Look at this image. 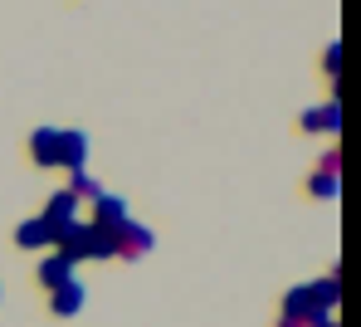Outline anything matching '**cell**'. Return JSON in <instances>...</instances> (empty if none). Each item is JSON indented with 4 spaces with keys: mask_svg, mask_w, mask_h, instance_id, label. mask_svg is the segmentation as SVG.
<instances>
[{
    "mask_svg": "<svg viewBox=\"0 0 361 327\" xmlns=\"http://www.w3.org/2000/svg\"><path fill=\"white\" fill-rule=\"evenodd\" d=\"M157 249V235L147 230V225H137V220H127L122 230H113V259H127V264H137V259H147Z\"/></svg>",
    "mask_w": 361,
    "mask_h": 327,
    "instance_id": "6da1fadb",
    "label": "cell"
},
{
    "mask_svg": "<svg viewBox=\"0 0 361 327\" xmlns=\"http://www.w3.org/2000/svg\"><path fill=\"white\" fill-rule=\"evenodd\" d=\"M78 210H83V205H78V196H73V191H54V196L44 200L39 220H44V225H49V230L59 235V230H68V225H78V220H83Z\"/></svg>",
    "mask_w": 361,
    "mask_h": 327,
    "instance_id": "7a4b0ae2",
    "label": "cell"
},
{
    "mask_svg": "<svg viewBox=\"0 0 361 327\" xmlns=\"http://www.w3.org/2000/svg\"><path fill=\"white\" fill-rule=\"evenodd\" d=\"M88 152H93L88 132L83 128H63V137H59V166L63 171H88Z\"/></svg>",
    "mask_w": 361,
    "mask_h": 327,
    "instance_id": "3957f363",
    "label": "cell"
},
{
    "mask_svg": "<svg viewBox=\"0 0 361 327\" xmlns=\"http://www.w3.org/2000/svg\"><path fill=\"white\" fill-rule=\"evenodd\" d=\"M127 220H132V205H127L122 196L103 191V196L93 200V220H88V225H98V230H108V235H113V230H122V225H127Z\"/></svg>",
    "mask_w": 361,
    "mask_h": 327,
    "instance_id": "277c9868",
    "label": "cell"
},
{
    "mask_svg": "<svg viewBox=\"0 0 361 327\" xmlns=\"http://www.w3.org/2000/svg\"><path fill=\"white\" fill-rule=\"evenodd\" d=\"M59 137H63V128H35L30 132V161L54 171L59 166Z\"/></svg>",
    "mask_w": 361,
    "mask_h": 327,
    "instance_id": "5b68a950",
    "label": "cell"
},
{
    "mask_svg": "<svg viewBox=\"0 0 361 327\" xmlns=\"http://www.w3.org/2000/svg\"><path fill=\"white\" fill-rule=\"evenodd\" d=\"M83 308H88V288H83L78 278L49 293V313H54V318H78Z\"/></svg>",
    "mask_w": 361,
    "mask_h": 327,
    "instance_id": "8992f818",
    "label": "cell"
},
{
    "mask_svg": "<svg viewBox=\"0 0 361 327\" xmlns=\"http://www.w3.org/2000/svg\"><path fill=\"white\" fill-rule=\"evenodd\" d=\"M35 278H39V288H44V293H54V288H63V283H73V278H78V269H73L68 259H59V254H44L39 269H35Z\"/></svg>",
    "mask_w": 361,
    "mask_h": 327,
    "instance_id": "52a82bcc",
    "label": "cell"
},
{
    "mask_svg": "<svg viewBox=\"0 0 361 327\" xmlns=\"http://www.w3.org/2000/svg\"><path fill=\"white\" fill-rule=\"evenodd\" d=\"M15 245H20V249H54V230H49L39 215H30V220L15 225Z\"/></svg>",
    "mask_w": 361,
    "mask_h": 327,
    "instance_id": "ba28073f",
    "label": "cell"
},
{
    "mask_svg": "<svg viewBox=\"0 0 361 327\" xmlns=\"http://www.w3.org/2000/svg\"><path fill=\"white\" fill-rule=\"evenodd\" d=\"M312 303H317L322 313H337V303H342V278H337V273H322V278L312 283Z\"/></svg>",
    "mask_w": 361,
    "mask_h": 327,
    "instance_id": "9c48e42d",
    "label": "cell"
},
{
    "mask_svg": "<svg viewBox=\"0 0 361 327\" xmlns=\"http://www.w3.org/2000/svg\"><path fill=\"white\" fill-rule=\"evenodd\" d=\"M307 196L312 200H337L342 196V176H337V171H312V176H307Z\"/></svg>",
    "mask_w": 361,
    "mask_h": 327,
    "instance_id": "30bf717a",
    "label": "cell"
},
{
    "mask_svg": "<svg viewBox=\"0 0 361 327\" xmlns=\"http://www.w3.org/2000/svg\"><path fill=\"white\" fill-rule=\"evenodd\" d=\"M63 191H73V196H78V205H83V200L93 205V200L103 196V186H98L88 171H68V186H63Z\"/></svg>",
    "mask_w": 361,
    "mask_h": 327,
    "instance_id": "8fae6325",
    "label": "cell"
},
{
    "mask_svg": "<svg viewBox=\"0 0 361 327\" xmlns=\"http://www.w3.org/2000/svg\"><path fill=\"white\" fill-rule=\"evenodd\" d=\"M88 259H93V264H108V259H113V235H108V230H98V225H88Z\"/></svg>",
    "mask_w": 361,
    "mask_h": 327,
    "instance_id": "7c38bea8",
    "label": "cell"
},
{
    "mask_svg": "<svg viewBox=\"0 0 361 327\" xmlns=\"http://www.w3.org/2000/svg\"><path fill=\"white\" fill-rule=\"evenodd\" d=\"M317 113H322V132H327V137L342 132V98H337V93H332L327 103H317Z\"/></svg>",
    "mask_w": 361,
    "mask_h": 327,
    "instance_id": "4fadbf2b",
    "label": "cell"
},
{
    "mask_svg": "<svg viewBox=\"0 0 361 327\" xmlns=\"http://www.w3.org/2000/svg\"><path fill=\"white\" fill-rule=\"evenodd\" d=\"M298 132H307V137H317V132H322V113H317V103L298 113Z\"/></svg>",
    "mask_w": 361,
    "mask_h": 327,
    "instance_id": "5bb4252c",
    "label": "cell"
},
{
    "mask_svg": "<svg viewBox=\"0 0 361 327\" xmlns=\"http://www.w3.org/2000/svg\"><path fill=\"white\" fill-rule=\"evenodd\" d=\"M337 68H342V44H327V49H322V73L337 78Z\"/></svg>",
    "mask_w": 361,
    "mask_h": 327,
    "instance_id": "9a60e30c",
    "label": "cell"
},
{
    "mask_svg": "<svg viewBox=\"0 0 361 327\" xmlns=\"http://www.w3.org/2000/svg\"><path fill=\"white\" fill-rule=\"evenodd\" d=\"M317 171H337V176H342V152H337V147H332V152H322Z\"/></svg>",
    "mask_w": 361,
    "mask_h": 327,
    "instance_id": "2e32d148",
    "label": "cell"
},
{
    "mask_svg": "<svg viewBox=\"0 0 361 327\" xmlns=\"http://www.w3.org/2000/svg\"><path fill=\"white\" fill-rule=\"evenodd\" d=\"M317 327H342V323H337V318H322V323H317Z\"/></svg>",
    "mask_w": 361,
    "mask_h": 327,
    "instance_id": "e0dca14e",
    "label": "cell"
},
{
    "mask_svg": "<svg viewBox=\"0 0 361 327\" xmlns=\"http://www.w3.org/2000/svg\"><path fill=\"white\" fill-rule=\"evenodd\" d=\"M0 298H5V288H0Z\"/></svg>",
    "mask_w": 361,
    "mask_h": 327,
    "instance_id": "ac0fdd59",
    "label": "cell"
}]
</instances>
